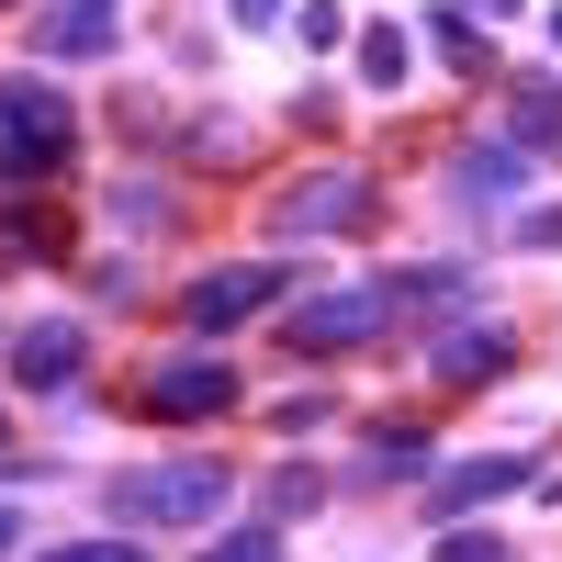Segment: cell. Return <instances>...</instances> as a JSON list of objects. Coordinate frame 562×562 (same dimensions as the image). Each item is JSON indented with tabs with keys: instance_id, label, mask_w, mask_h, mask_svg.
Returning <instances> with one entry per match:
<instances>
[{
	"instance_id": "8fae6325",
	"label": "cell",
	"mask_w": 562,
	"mask_h": 562,
	"mask_svg": "<svg viewBox=\"0 0 562 562\" xmlns=\"http://www.w3.org/2000/svg\"><path fill=\"white\" fill-rule=\"evenodd\" d=\"M203 562H281V529H270V518H259V529H214Z\"/></svg>"
},
{
	"instance_id": "7a4b0ae2",
	"label": "cell",
	"mask_w": 562,
	"mask_h": 562,
	"mask_svg": "<svg viewBox=\"0 0 562 562\" xmlns=\"http://www.w3.org/2000/svg\"><path fill=\"white\" fill-rule=\"evenodd\" d=\"M79 147V113H68V90H45V79H0V180H45Z\"/></svg>"
},
{
	"instance_id": "ba28073f",
	"label": "cell",
	"mask_w": 562,
	"mask_h": 562,
	"mask_svg": "<svg viewBox=\"0 0 562 562\" xmlns=\"http://www.w3.org/2000/svg\"><path fill=\"white\" fill-rule=\"evenodd\" d=\"M113 34H124V0H45V23H34L45 57H102Z\"/></svg>"
},
{
	"instance_id": "7c38bea8",
	"label": "cell",
	"mask_w": 562,
	"mask_h": 562,
	"mask_svg": "<svg viewBox=\"0 0 562 562\" xmlns=\"http://www.w3.org/2000/svg\"><path fill=\"white\" fill-rule=\"evenodd\" d=\"M360 79H371V90H394V79H405V34H394V23H371V34H360Z\"/></svg>"
},
{
	"instance_id": "ac0fdd59",
	"label": "cell",
	"mask_w": 562,
	"mask_h": 562,
	"mask_svg": "<svg viewBox=\"0 0 562 562\" xmlns=\"http://www.w3.org/2000/svg\"><path fill=\"white\" fill-rule=\"evenodd\" d=\"M0 551H23V506H0Z\"/></svg>"
},
{
	"instance_id": "52a82bcc",
	"label": "cell",
	"mask_w": 562,
	"mask_h": 562,
	"mask_svg": "<svg viewBox=\"0 0 562 562\" xmlns=\"http://www.w3.org/2000/svg\"><path fill=\"white\" fill-rule=\"evenodd\" d=\"M12 371H23V394H68L79 371H90V326H68V315L23 326V338H12Z\"/></svg>"
},
{
	"instance_id": "9c48e42d",
	"label": "cell",
	"mask_w": 562,
	"mask_h": 562,
	"mask_svg": "<svg viewBox=\"0 0 562 562\" xmlns=\"http://www.w3.org/2000/svg\"><path fill=\"white\" fill-rule=\"evenodd\" d=\"M506 360H518V338H506V326H450V338L428 349L439 383H484V371H506Z\"/></svg>"
},
{
	"instance_id": "6da1fadb",
	"label": "cell",
	"mask_w": 562,
	"mask_h": 562,
	"mask_svg": "<svg viewBox=\"0 0 562 562\" xmlns=\"http://www.w3.org/2000/svg\"><path fill=\"white\" fill-rule=\"evenodd\" d=\"M102 506L124 529H203L225 506V461H158V473H113Z\"/></svg>"
},
{
	"instance_id": "2e32d148",
	"label": "cell",
	"mask_w": 562,
	"mask_h": 562,
	"mask_svg": "<svg viewBox=\"0 0 562 562\" xmlns=\"http://www.w3.org/2000/svg\"><path fill=\"white\" fill-rule=\"evenodd\" d=\"M45 562H135V540H68V551H45Z\"/></svg>"
},
{
	"instance_id": "e0dca14e",
	"label": "cell",
	"mask_w": 562,
	"mask_h": 562,
	"mask_svg": "<svg viewBox=\"0 0 562 562\" xmlns=\"http://www.w3.org/2000/svg\"><path fill=\"white\" fill-rule=\"evenodd\" d=\"M450 562H506V551L495 540H450Z\"/></svg>"
},
{
	"instance_id": "5bb4252c",
	"label": "cell",
	"mask_w": 562,
	"mask_h": 562,
	"mask_svg": "<svg viewBox=\"0 0 562 562\" xmlns=\"http://www.w3.org/2000/svg\"><path fill=\"white\" fill-rule=\"evenodd\" d=\"M562 135V90H518V147H551Z\"/></svg>"
},
{
	"instance_id": "ffe728a7",
	"label": "cell",
	"mask_w": 562,
	"mask_h": 562,
	"mask_svg": "<svg viewBox=\"0 0 562 562\" xmlns=\"http://www.w3.org/2000/svg\"><path fill=\"white\" fill-rule=\"evenodd\" d=\"M0 439H12V405H0Z\"/></svg>"
},
{
	"instance_id": "8992f818",
	"label": "cell",
	"mask_w": 562,
	"mask_h": 562,
	"mask_svg": "<svg viewBox=\"0 0 562 562\" xmlns=\"http://www.w3.org/2000/svg\"><path fill=\"white\" fill-rule=\"evenodd\" d=\"M135 405H147V416H169V428H180V416H225V405H237V371H225L214 349H203V360H158Z\"/></svg>"
},
{
	"instance_id": "d6986e66",
	"label": "cell",
	"mask_w": 562,
	"mask_h": 562,
	"mask_svg": "<svg viewBox=\"0 0 562 562\" xmlns=\"http://www.w3.org/2000/svg\"><path fill=\"white\" fill-rule=\"evenodd\" d=\"M270 12H281V0H237V23H270Z\"/></svg>"
},
{
	"instance_id": "3957f363",
	"label": "cell",
	"mask_w": 562,
	"mask_h": 562,
	"mask_svg": "<svg viewBox=\"0 0 562 562\" xmlns=\"http://www.w3.org/2000/svg\"><path fill=\"white\" fill-rule=\"evenodd\" d=\"M405 315V270H383V281H349V293H326V304H293L281 315V338L293 349H360V338H383V326Z\"/></svg>"
},
{
	"instance_id": "30bf717a",
	"label": "cell",
	"mask_w": 562,
	"mask_h": 562,
	"mask_svg": "<svg viewBox=\"0 0 562 562\" xmlns=\"http://www.w3.org/2000/svg\"><path fill=\"white\" fill-rule=\"evenodd\" d=\"M506 484H529V461H518V450H484V461H461V473H450L428 506H439V518H461V506H495Z\"/></svg>"
},
{
	"instance_id": "277c9868",
	"label": "cell",
	"mask_w": 562,
	"mask_h": 562,
	"mask_svg": "<svg viewBox=\"0 0 562 562\" xmlns=\"http://www.w3.org/2000/svg\"><path fill=\"white\" fill-rule=\"evenodd\" d=\"M349 225H371V180H360V169L293 180V192L270 203V237H281V248H304V237H349Z\"/></svg>"
},
{
	"instance_id": "4fadbf2b",
	"label": "cell",
	"mask_w": 562,
	"mask_h": 562,
	"mask_svg": "<svg viewBox=\"0 0 562 562\" xmlns=\"http://www.w3.org/2000/svg\"><path fill=\"white\" fill-rule=\"evenodd\" d=\"M428 23H439V57L450 68H484V23L473 12H428Z\"/></svg>"
},
{
	"instance_id": "5b68a950",
	"label": "cell",
	"mask_w": 562,
	"mask_h": 562,
	"mask_svg": "<svg viewBox=\"0 0 562 562\" xmlns=\"http://www.w3.org/2000/svg\"><path fill=\"white\" fill-rule=\"evenodd\" d=\"M270 293H281L270 259H225V270H203L192 293H180V326H192V338H225V326H248Z\"/></svg>"
},
{
	"instance_id": "9a60e30c",
	"label": "cell",
	"mask_w": 562,
	"mask_h": 562,
	"mask_svg": "<svg viewBox=\"0 0 562 562\" xmlns=\"http://www.w3.org/2000/svg\"><path fill=\"white\" fill-rule=\"evenodd\" d=\"M506 180H518V147H473L461 158V192H506Z\"/></svg>"
}]
</instances>
